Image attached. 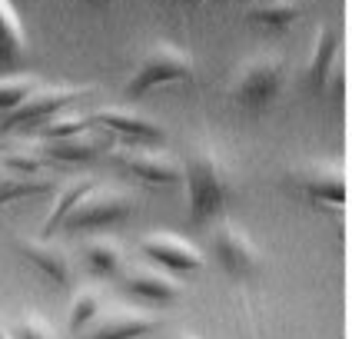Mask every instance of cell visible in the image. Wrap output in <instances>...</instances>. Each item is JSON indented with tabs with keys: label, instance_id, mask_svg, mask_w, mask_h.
Listing matches in <instances>:
<instances>
[{
	"label": "cell",
	"instance_id": "6da1fadb",
	"mask_svg": "<svg viewBox=\"0 0 352 339\" xmlns=\"http://www.w3.org/2000/svg\"><path fill=\"white\" fill-rule=\"evenodd\" d=\"M183 186H186V210L196 223L216 219L233 197V177L223 157L210 143L193 146L183 160Z\"/></svg>",
	"mask_w": 352,
	"mask_h": 339
},
{
	"label": "cell",
	"instance_id": "7a4b0ae2",
	"mask_svg": "<svg viewBox=\"0 0 352 339\" xmlns=\"http://www.w3.org/2000/svg\"><path fill=\"white\" fill-rule=\"evenodd\" d=\"M193 74H196V63L183 47L153 43V47L137 60L133 74L123 83V90H126L130 100H137V97H143V94H150V90H157V87L186 83V80H193Z\"/></svg>",
	"mask_w": 352,
	"mask_h": 339
},
{
	"label": "cell",
	"instance_id": "3957f363",
	"mask_svg": "<svg viewBox=\"0 0 352 339\" xmlns=\"http://www.w3.org/2000/svg\"><path fill=\"white\" fill-rule=\"evenodd\" d=\"M286 87V60L279 54H259L253 60H243V67L230 80V97L246 110L270 107Z\"/></svg>",
	"mask_w": 352,
	"mask_h": 339
},
{
	"label": "cell",
	"instance_id": "277c9868",
	"mask_svg": "<svg viewBox=\"0 0 352 339\" xmlns=\"http://www.w3.org/2000/svg\"><path fill=\"white\" fill-rule=\"evenodd\" d=\"M94 87H43L40 83L37 94L27 100L20 110H14L10 117L0 120L3 133H37L40 127H47L54 117H60L63 110H70L77 100H83Z\"/></svg>",
	"mask_w": 352,
	"mask_h": 339
},
{
	"label": "cell",
	"instance_id": "5b68a950",
	"mask_svg": "<svg viewBox=\"0 0 352 339\" xmlns=\"http://www.w3.org/2000/svg\"><path fill=\"white\" fill-rule=\"evenodd\" d=\"M133 217V197L117 186H94L87 197L74 206V213L63 219V230L87 233V230H107L113 223H126Z\"/></svg>",
	"mask_w": 352,
	"mask_h": 339
},
{
	"label": "cell",
	"instance_id": "8992f818",
	"mask_svg": "<svg viewBox=\"0 0 352 339\" xmlns=\"http://www.w3.org/2000/svg\"><path fill=\"white\" fill-rule=\"evenodd\" d=\"M107 160L117 163L120 170H126L130 177L153 183V186H170L183 179V160L153 150V146H143V143H113L107 150Z\"/></svg>",
	"mask_w": 352,
	"mask_h": 339
},
{
	"label": "cell",
	"instance_id": "52a82bcc",
	"mask_svg": "<svg viewBox=\"0 0 352 339\" xmlns=\"http://www.w3.org/2000/svg\"><path fill=\"white\" fill-rule=\"evenodd\" d=\"M210 250H213V259L233 279L256 276V270H259V263H263L259 246H256L236 223H230V219L216 223L213 230H210Z\"/></svg>",
	"mask_w": 352,
	"mask_h": 339
},
{
	"label": "cell",
	"instance_id": "ba28073f",
	"mask_svg": "<svg viewBox=\"0 0 352 339\" xmlns=\"http://www.w3.org/2000/svg\"><path fill=\"white\" fill-rule=\"evenodd\" d=\"M286 186L293 190L296 197H302L313 206H342L346 203V179L339 173V166L333 163H306V166H296L286 177Z\"/></svg>",
	"mask_w": 352,
	"mask_h": 339
},
{
	"label": "cell",
	"instance_id": "9c48e42d",
	"mask_svg": "<svg viewBox=\"0 0 352 339\" xmlns=\"http://www.w3.org/2000/svg\"><path fill=\"white\" fill-rule=\"evenodd\" d=\"M123 293L137 303H153V306H173L176 299L186 293L183 279L176 273H166L153 263H133L126 266V273L120 276Z\"/></svg>",
	"mask_w": 352,
	"mask_h": 339
},
{
	"label": "cell",
	"instance_id": "30bf717a",
	"mask_svg": "<svg viewBox=\"0 0 352 339\" xmlns=\"http://www.w3.org/2000/svg\"><path fill=\"white\" fill-rule=\"evenodd\" d=\"M146 263H153L166 273H196L206 266V256L196 250L190 239H183L179 233H166V230H157V233H146L143 243H140Z\"/></svg>",
	"mask_w": 352,
	"mask_h": 339
},
{
	"label": "cell",
	"instance_id": "8fae6325",
	"mask_svg": "<svg viewBox=\"0 0 352 339\" xmlns=\"http://www.w3.org/2000/svg\"><path fill=\"white\" fill-rule=\"evenodd\" d=\"M100 130H107L113 140H123V143H143V146H153V143H163L166 140V130L163 123L150 117V113H140L133 107H100L94 113Z\"/></svg>",
	"mask_w": 352,
	"mask_h": 339
},
{
	"label": "cell",
	"instance_id": "7c38bea8",
	"mask_svg": "<svg viewBox=\"0 0 352 339\" xmlns=\"http://www.w3.org/2000/svg\"><path fill=\"white\" fill-rule=\"evenodd\" d=\"M17 250L20 256L27 259L37 273H43L54 286H70L74 283V259L63 246L50 243L47 237H17Z\"/></svg>",
	"mask_w": 352,
	"mask_h": 339
},
{
	"label": "cell",
	"instance_id": "4fadbf2b",
	"mask_svg": "<svg viewBox=\"0 0 352 339\" xmlns=\"http://www.w3.org/2000/svg\"><path fill=\"white\" fill-rule=\"evenodd\" d=\"M160 326V316L143 313L133 306H120L110 313H100L90 329L83 333V339H143L146 333H153Z\"/></svg>",
	"mask_w": 352,
	"mask_h": 339
},
{
	"label": "cell",
	"instance_id": "5bb4252c",
	"mask_svg": "<svg viewBox=\"0 0 352 339\" xmlns=\"http://www.w3.org/2000/svg\"><path fill=\"white\" fill-rule=\"evenodd\" d=\"M37 143L50 163H90L97 157H107V150L113 146V137L107 130H87V133H77V137L37 140Z\"/></svg>",
	"mask_w": 352,
	"mask_h": 339
},
{
	"label": "cell",
	"instance_id": "9a60e30c",
	"mask_svg": "<svg viewBox=\"0 0 352 339\" xmlns=\"http://www.w3.org/2000/svg\"><path fill=\"white\" fill-rule=\"evenodd\" d=\"M54 190H57V177L54 173H20L14 166L0 163V206L14 203V199L54 193Z\"/></svg>",
	"mask_w": 352,
	"mask_h": 339
},
{
	"label": "cell",
	"instance_id": "2e32d148",
	"mask_svg": "<svg viewBox=\"0 0 352 339\" xmlns=\"http://www.w3.org/2000/svg\"><path fill=\"white\" fill-rule=\"evenodd\" d=\"M83 259L90 266V273L100 279H120L126 273V253H123V243L110 237H97L83 246Z\"/></svg>",
	"mask_w": 352,
	"mask_h": 339
},
{
	"label": "cell",
	"instance_id": "e0dca14e",
	"mask_svg": "<svg viewBox=\"0 0 352 339\" xmlns=\"http://www.w3.org/2000/svg\"><path fill=\"white\" fill-rule=\"evenodd\" d=\"M30 54L27 30L20 20L17 7L10 0H0V63H20Z\"/></svg>",
	"mask_w": 352,
	"mask_h": 339
},
{
	"label": "cell",
	"instance_id": "ac0fdd59",
	"mask_svg": "<svg viewBox=\"0 0 352 339\" xmlns=\"http://www.w3.org/2000/svg\"><path fill=\"white\" fill-rule=\"evenodd\" d=\"M246 17L266 30H286L299 17V3L296 0H256Z\"/></svg>",
	"mask_w": 352,
	"mask_h": 339
},
{
	"label": "cell",
	"instance_id": "d6986e66",
	"mask_svg": "<svg viewBox=\"0 0 352 339\" xmlns=\"http://www.w3.org/2000/svg\"><path fill=\"white\" fill-rule=\"evenodd\" d=\"M94 186H97L94 179H77V183H70L67 190H60L57 203H54V210L47 213V223H43V233H40V237H47V239L54 237V233H57L60 226H63V219H67L70 213H74V206H77L80 199L87 197V193H90Z\"/></svg>",
	"mask_w": 352,
	"mask_h": 339
},
{
	"label": "cell",
	"instance_id": "ffe728a7",
	"mask_svg": "<svg viewBox=\"0 0 352 339\" xmlns=\"http://www.w3.org/2000/svg\"><path fill=\"white\" fill-rule=\"evenodd\" d=\"M40 80L34 74H14V77H0V120L10 117L14 110H20L27 100L37 94Z\"/></svg>",
	"mask_w": 352,
	"mask_h": 339
},
{
	"label": "cell",
	"instance_id": "44dd1931",
	"mask_svg": "<svg viewBox=\"0 0 352 339\" xmlns=\"http://www.w3.org/2000/svg\"><path fill=\"white\" fill-rule=\"evenodd\" d=\"M97 127V120L94 113H80V110H63L60 117H54L47 127H40L34 137L37 140H63V137H77V133H87V130H94Z\"/></svg>",
	"mask_w": 352,
	"mask_h": 339
},
{
	"label": "cell",
	"instance_id": "7402d4cb",
	"mask_svg": "<svg viewBox=\"0 0 352 339\" xmlns=\"http://www.w3.org/2000/svg\"><path fill=\"white\" fill-rule=\"evenodd\" d=\"M100 316V293L94 289H80L74 303H70V313H67V333L80 336L90 329V322Z\"/></svg>",
	"mask_w": 352,
	"mask_h": 339
},
{
	"label": "cell",
	"instance_id": "603a6c76",
	"mask_svg": "<svg viewBox=\"0 0 352 339\" xmlns=\"http://www.w3.org/2000/svg\"><path fill=\"white\" fill-rule=\"evenodd\" d=\"M333 54H336V34L329 27H319V37H316V47H313V60H309V80H313L316 90L329 77Z\"/></svg>",
	"mask_w": 352,
	"mask_h": 339
},
{
	"label": "cell",
	"instance_id": "cb8c5ba5",
	"mask_svg": "<svg viewBox=\"0 0 352 339\" xmlns=\"http://www.w3.org/2000/svg\"><path fill=\"white\" fill-rule=\"evenodd\" d=\"M14 339H54V329H50V322L37 313H27V316L17 319V326H14Z\"/></svg>",
	"mask_w": 352,
	"mask_h": 339
},
{
	"label": "cell",
	"instance_id": "d4e9b609",
	"mask_svg": "<svg viewBox=\"0 0 352 339\" xmlns=\"http://www.w3.org/2000/svg\"><path fill=\"white\" fill-rule=\"evenodd\" d=\"M0 339H14L10 333H7V329H3V322H0Z\"/></svg>",
	"mask_w": 352,
	"mask_h": 339
},
{
	"label": "cell",
	"instance_id": "484cf974",
	"mask_svg": "<svg viewBox=\"0 0 352 339\" xmlns=\"http://www.w3.org/2000/svg\"><path fill=\"white\" fill-rule=\"evenodd\" d=\"M183 339H196V336H183Z\"/></svg>",
	"mask_w": 352,
	"mask_h": 339
},
{
	"label": "cell",
	"instance_id": "4316f807",
	"mask_svg": "<svg viewBox=\"0 0 352 339\" xmlns=\"http://www.w3.org/2000/svg\"><path fill=\"white\" fill-rule=\"evenodd\" d=\"M100 3H110V0H100Z\"/></svg>",
	"mask_w": 352,
	"mask_h": 339
}]
</instances>
